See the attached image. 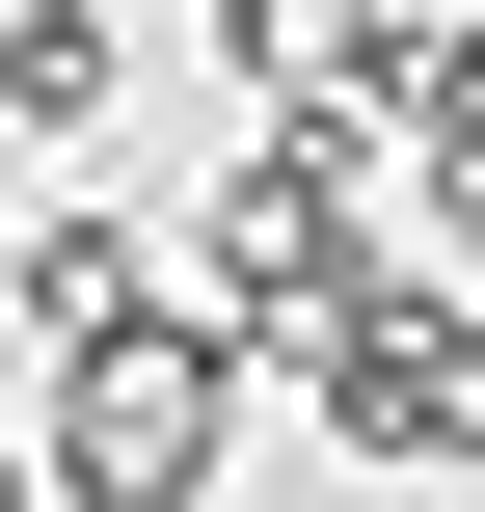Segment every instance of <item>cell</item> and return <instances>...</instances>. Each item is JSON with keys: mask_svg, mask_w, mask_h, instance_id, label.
<instances>
[{"mask_svg": "<svg viewBox=\"0 0 485 512\" xmlns=\"http://www.w3.org/2000/svg\"><path fill=\"white\" fill-rule=\"evenodd\" d=\"M297 351H324V432H351L378 486H405V459L485 486V324H459V297H405V270H378V297H324Z\"/></svg>", "mask_w": 485, "mask_h": 512, "instance_id": "3", "label": "cell"}, {"mask_svg": "<svg viewBox=\"0 0 485 512\" xmlns=\"http://www.w3.org/2000/svg\"><path fill=\"white\" fill-rule=\"evenodd\" d=\"M0 297H27V324H54V351H135V324H162V297H135V243H108V216H27V243H0Z\"/></svg>", "mask_w": 485, "mask_h": 512, "instance_id": "4", "label": "cell"}, {"mask_svg": "<svg viewBox=\"0 0 485 512\" xmlns=\"http://www.w3.org/2000/svg\"><path fill=\"white\" fill-rule=\"evenodd\" d=\"M0 512H54V486H27V432H0Z\"/></svg>", "mask_w": 485, "mask_h": 512, "instance_id": "6", "label": "cell"}, {"mask_svg": "<svg viewBox=\"0 0 485 512\" xmlns=\"http://www.w3.org/2000/svg\"><path fill=\"white\" fill-rule=\"evenodd\" d=\"M324 297H378V162H351V135H270V162L189 216V324L243 351V324H324Z\"/></svg>", "mask_w": 485, "mask_h": 512, "instance_id": "2", "label": "cell"}, {"mask_svg": "<svg viewBox=\"0 0 485 512\" xmlns=\"http://www.w3.org/2000/svg\"><path fill=\"white\" fill-rule=\"evenodd\" d=\"M216 459H243V351L216 324H135V351H81V405H54L27 486L54 512H216Z\"/></svg>", "mask_w": 485, "mask_h": 512, "instance_id": "1", "label": "cell"}, {"mask_svg": "<svg viewBox=\"0 0 485 512\" xmlns=\"http://www.w3.org/2000/svg\"><path fill=\"white\" fill-rule=\"evenodd\" d=\"M0 108L81 135V108H108V0H27V27H0Z\"/></svg>", "mask_w": 485, "mask_h": 512, "instance_id": "5", "label": "cell"}]
</instances>
